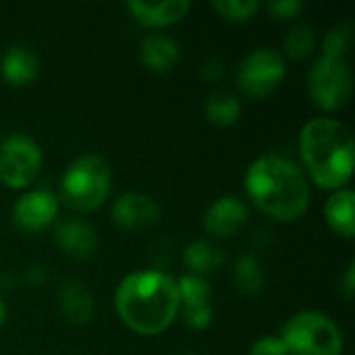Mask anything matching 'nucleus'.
<instances>
[{
	"label": "nucleus",
	"instance_id": "obj_13",
	"mask_svg": "<svg viewBox=\"0 0 355 355\" xmlns=\"http://www.w3.org/2000/svg\"><path fill=\"white\" fill-rule=\"evenodd\" d=\"M127 8L131 17L144 25V27H168L181 21L187 10L191 8V2L187 0H166V2H144V0H131L127 2Z\"/></svg>",
	"mask_w": 355,
	"mask_h": 355
},
{
	"label": "nucleus",
	"instance_id": "obj_12",
	"mask_svg": "<svg viewBox=\"0 0 355 355\" xmlns=\"http://www.w3.org/2000/svg\"><path fill=\"white\" fill-rule=\"evenodd\" d=\"M54 239L58 248L73 260H87L98 250V235L94 227H89L85 220L75 218V216H69L56 223Z\"/></svg>",
	"mask_w": 355,
	"mask_h": 355
},
{
	"label": "nucleus",
	"instance_id": "obj_6",
	"mask_svg": "<svg viewBox=\"0 0 355 355\" xmlns=\"http://www.w3.org/2000/svg\"><path fill=\"white\" fill-rule=\"evenodd\" d=\"M308 92L316 108L335 112L352 100L354 75L345 58L320 56L308 73Z\"/></svg>",
	"mask_w": 355,
	"mask_h": 355
},
{
	"label": "nucleus",
	"instance_id": "obj_18",
	"mask_svg": "<svg viewBox=\"0 0 355 355\" xmlns=\"http://www.w3.org/2000/svg\"><path fill=\"white\" fill-rule=\"evenodd\" d=\"M183 262L189 268V275L204 279V277L216 272L225 264V252L218 245H214L206 239H200L185 248Z\"/></svg>",
	"mask_w": 355,
	"mask_h": 355
},
{
	"label": "nucleus",
	"instance_id": "obj_4",
	"mask_svg": "<svg viewBox=\"0 0 355 355\" xmlns=\"http://www.w3.org/2000/svg\"><path fill=\"white\" fill-rule=\"evenodd\" d=\"M110 185L112 173L108 162L98 154H85L67 166L60 179V198L69 208L89 212L104 204L110 193Z\"/></svg>",
	"mask_w": 355,
	"mask_h": 355
},
{
	"label": "nucleus",
	"instance_id": "obj_24",
	"mask_svg": "<svg viewBox=\"0 0 355 355\" xmlns=\"http://www.w3.org/2000/svg\"><path fill=\"white\" fill-rule=\"evenodd\" d=\"M212 8L227 21L243 23V21H250L258 12L260 4L256 0H214Z\"/></svg>",
	"mask_w": 355,
	"mask_h": 355
},
{
	"label": "nucleus",
	"instance_id": "obj_29",
	"mask_svg": "<svg viewBox=\"0 0 355 355\" xmlns=\"http://www.w3.org/2000/svg\"><path fill=\"white\" fill-rule=\"evenodd\" d=\"M354 291H355V264L352 262V264H349V268H347V272H345V277H343V295H345V300H352V297H354Z\"/></svg>",
	"mask_w": 355,
	"mask_h": 355
},
{
	"label": "nucleus",
	"instance_id": "obj_17",
	"mask_svg": "<svg viewBox=\"0 0 355 355\" xmlns=\"http://www.w3.org/2000/svg\"><path fill=\"white\" fill-rule=\"evenodd\" d=\"M355 193L352 189H337L324 206V216L329 227L345 237V239H354L355 235Z\"/></svg>",
	"mask_w": 355,
	"mask_h": 355
},
{
	"label": "nucleus",
	"instance_id": "obj_1",
	"mask_svg": "<svg viewBox=\"0 0 355 355\" xmlns=\"http://www.w3.org/2000/svg\"><path fill=\"white\" fill-rule=\"evenodd\" d=\"M119 318L139 335L164 333L181 310L177 281L162 270H135L127 275L114 293Z\"/></svg>",
	"mask_w": 355,
	"mask_h": 355
},
{
	"label": "nucleus",
	"instance_id": "obj_8",
	"mask_svg": "<svg viewBox=\"0 0 355 355\" xmlns=\"http://www.w3.org/2000/svg\"><path fill=\"white\" fill-rule=\"evenodd\" d=\"M42 168L40 146L23 135L12 133L0 146V181L10 189H25L35 181Z\"/></svg>",
	"mask_w": 355,
	"mask_h": 355
},
{
	"label": "nucleus",
	"instance_id": "obj_23",
	"mask_svg": "<svg viewBox=\"0 0 355 355\" xmlns=\"http://www.w3.org/2000/svg\"><path fill=\"white\" fill-rule=\"evenodd\" d=\"M352 40H354V25L352 23H339L335 25L324 42H322V50L324 54L322 56H329V58H345V52L349 50L352 46Z\"/></svg>",
	"mask_w": 355,
	"mask_h": 355
},
{
	"label": "nucleus",
	"instance_id": "obj_28",
	"mask_svg": "<svg viewBox=\"0 0 355 355\" xmlns=\"http://www.w3.org/2000/svg\"><path fill=\"white\" fill-rule=\"evenodd\" d=\"M225 75V62H220L218 58H208L202 64V77L210 79V81H218Z\"/></svg>",
	"mask_w": 355,
	"mask_h": 355
},
{
	"label": "nucleus",
	"instance_id": "obj_22",
	"mask_svg": "<svg viewBox=\"0 0 355 355\" xmlns=\"http://www.w3.org/2000/svg\"><path fill=\"white\" fill-rule=\"evenodd\" d=\"M316 42V31L310 25H295L285 37V54L293 60H304L314 52Z\"/></svg>",
	"mask_w": 355,
	"mask_h": 355
},
{
	"label": "nucleus",
	"instance_id": "obj_7",
	"mask_svg": "<svg viewBox=\"0 0 355 355\" xmlns=\"http://www.w3.org/2000/svg\"><path fill=\"white\" fill-rule=\"evenodd\" d=\"M287 64L281 52L272 48H258L250 52L237 69L239 89L254 100L272 96L285 81Z\"/></svg>",
	"mask_w": 355,
	"mask_h": 355
},
{
	"label": "nucleus",
	"instance_id": "obj_3",
	"mask_svg": "<svg viewBox=\"0 0 355 355\" xmlns=\"http://www.w3.org/2000/svg\"><path fill=\"white\" fill-rule=\"evenodd\" d=\"M300 152L312 181L322 189H343L354 175V137L335 119L316 116L308 121L300 133Z\"/></svg>",
	"mask_w": 355,
	"mask_h": 355
},
{
	"label": "nucleus",
	"instance_id": "obj_15",
	"mask_svg": "<svg viewBox=\"0 0 355 355\" xmlns=\"http://www.w3.org/2000/svg\"><path fill=\"white\" fill-rule=\"evenodd\" d=\"M40 73V60L27 46H10L0 58V75L12 87L29 85Z\"/></svg>",
	"mask_w": 355,
	"mask_h": 355
},
{
	"label": "nucleus",
	"instance_id": "obj_5",
	"mask_svg": "<svg viewBox=\"0 0 355 355\" xmlns=\"http://www.w3.org/2000/svg\"><path fill=\"white\" fill-rule=\"evenodd\" d=\"M287 355H341L345 339L341 329L322 312L304 310L293 314L281 331Z\"/></svg>",
	"mask_w": 355,
	"mask_h": 355
},
{
	"label": "nucleus",
	"instance_id": "obj_25",
	"mask_svg": "<svg viewBox=\"0 0 355 355\" xmlns=\"http://www.w3.org/2000/svg\"><path fill=\"white\" fill-rule=\"evenodd\" d=\"M266 6H268V12L275 19H279V21L295 19L304 10V2L302 0H272Z\"/></svg>",
	"mask_w": 355,
	"mask_h": 355
},
{
	"label": "nucleus",
	"instance_id": "obj_19",
	"mask_svg": "<svg viewBox=\"0 0 355 355\" xmlns=\"http://www.w3.org/2000/svg\"><path fill=\"white\" fill-rule=\"evenodd\" d=\"M233 283L243 295H260L266 283L260 260L252 254H241L233 264Z\"/></svg>",
	"mask_w": 355,
	"mask_h": 355
},
{
	"label": "nucleus",
	"instance_id": "obj_9",
	"mask_svg": "<svg viewBox=\"0 0 355 355\" xmlns=\"http://www.w3.org/2000/svg\"><path fill=\"white\" fill-rule=\"evenodd\" d=\"M58 214V200L48 189H33L17 198L12 206V220L25 233H40L48 229Z\"/></svg>",
	"mask_w": 355,
	"mask_h": 355
},
{
	"label": "nucleus",
	"instance_id": "obj_21",
	"mask_svg": "<svg viewBox=\"0 0 355 355\" xmlns=\"http://www.w3.org/2000/svg\"><path fill=\"white\" fill-rule=\"evenodd\" d=\"M177 291H179V302L181 308H200V306H210L212 300V289L206 283V279L196 277V275H185L177 281Z\"/></svg>",
	"mask_w": 355,
	"mask_h": 355
},
{
	"label": "nucleus",
	"instance_id": "obj_30",
	"mask_svg": "<svg viewBox=\"0 0 355 355\" xmlns=\"http://www.w3.org/2000/svg\"><path fill=\"white\" fill-rule=\"evenodd\" d=\"M4 320H6V308H4V304L0 300V327L4 324Z\"/></svg>",
	"mask_w": 355,
	"mask_h": 355
},
{
	"label": "nucleus",
	"instance_id": "obj_2",
	"mask_svg": "<svg viewBox=\"0 0 355 355\" xmlns=\"http://www.w3.org/2000/svg\"><path fill=\"white\" fill-rule=\"evenodd\" d=\"M250 200L270 218L297 220L310 204V187L300 166L279 154L256 158L245 173Z\"/></svg>",
	"mask_w": 355,
	"mask_h": 355
},
{
	"label": "nucleus",
	"instance_id": "obj_16",
	"mask_svg": "<svg viewBox=\"0 0 355 355\" xmlns=\"http://www.w3.org/2000/svg\"><path fill=\"white\" fill-rule=\"evenodd\" d=\"M58 308L71 324H85L94 314V297L81 281L69 279L58 287Z\"/></svg>",
	"mask_w": 355,
	"mask_h": 355
},
{
	"label": "nucleus",
	"instance_id": "obj_10",
	"mask_svg": "<svg viewBox=\"0 0 355 355\" xmlns=\"http://www.w3.org/2000/svg\"><path fill=\"white\" fill-rule=\"evenodd\" d=\"M250 218V210L237 196H223L214 200L204 212L202 227L212 237H233L237 235Z\"/></svg>",
	"mask_w": 355,
	"mask_h": 355
},
{
	"label": "nucleus",
	"instance_id": "obj_20",
	"mask_svg": "<svg viewBox=\"0 0 355 355\" xmlns=\"http://www.w3.org/2000/svg\"><path fill=\"white\" fill-rule=\"evenodd\" d=\"M206 119L216 127H229L239 121L241 116V104L233 94L227 92H214L208 96L204 106Z\"/></svg>",
	"mask_w": 355,
	"mask_h": 355
},
{
	"label": "nucleus",
	"instance_id": "obj_11",
	"mask_svg": "<svg viewBox=\"0 0 355 355\" xmlns=\"http://www.w3.org/2000/svg\"><path fill=\"white\" fill-rule=\"evenodd\" d=\"M160 210L156 202L137 191L123 193L112 206V220L125 231H144L158 223Z\"/></svg>",
	"mask_w": 355,
	"mask_h": 355
},
{
	"label": "nucleus",
	"instance_id": "obj_26",
	"mask_svg": "<svg viewBox=\"0 0 355 355\" xmlns=\"http://www.w3.org/2000/svg\"><path fill=\"white\" fill-rule=\"evenodd\" d=\"M183 316L187 327L193 331H202L210 327L212 322V306H200V308H183Z\"/></svg>",
	"mask_w": 355,
	"mask_h": 355
},
{
	"label": "nucleus",
	"instance_id": "obj_14",
	"mask_svg": "<svg viewBox=\"0 0 355 355\" xmlns=\"http://www.w3.org/2000/svg\"><path fill=\"white\" fill-rule=\"evenodd\" d=\"M139 58L152 73H168L181 60V48L177 40L164 33H148L139 44Z\"/></svg>",
	"mask_w": 355,
	"mask_h": 355
},
{
	"label": "nucleus",
	"instance_id": "obj_27",
	"mask_svg": "<svg viewBox=\"0 0 355 355\" xmlns=\"http://www.w3.org/2000/svg\"><path fill=\"white\" fill-rule=\"evenodd\" d=\"M250 355H287V349H285L281 337H260L252 345Z\"/></svg>",
	"mask_w": 355,
	"mask_h": 355
}]
</instances>
